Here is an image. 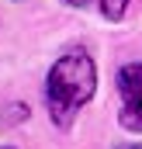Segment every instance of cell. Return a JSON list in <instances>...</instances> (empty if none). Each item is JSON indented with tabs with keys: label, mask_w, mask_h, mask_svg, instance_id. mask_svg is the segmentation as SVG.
Masks as SVG:
<instances>
[{
	"label": "cell",
	"mask_w": 142,
	"mask_h": 149,
	"mask_svg": "<svg viewBox=\"0 0 142 149\" xmlns=\"http://www.w3.org/2000/svg\"><path fill=\"white\" fill-rule=\"evenodd\" d=\"M97 90V66L83 49H70L66 56H59L49 70L45 80V101L49 114L59 128H70L76 111L94 97Z\"/></svg>",
	"instance_id": "1"
},
{
	"label": "cell",
	"mask_w": 142,
	"mask_h": 149,
	"mask_svg": "<svg viewBox=\"0 0 142 149\" xmlns=\"http://www.w3.org/2000/svg\"><path fill=\"white\" fill-rule=\"evenodd\" d=\"M118 97H121L118 111L121 128L142 132V63H128L118 70Z\"/></svg>",
	"instance_id": "2"
},
{
	"label": "cell",
	"mask_w": 142,
	"mask_h": 149,
	"mask_svg": "<svg viewBox=\"0 0 142 149\" xmlns=\"http://www.w3.org/2000/svg\"><path fill=\"white\" fill-rule=\"evenodd\" d=\"M125 7H128V0H101V14L107 21H118L125 14Z\"/></svg>",
	"instance_id": "3"
},
{
	"label": "cell",
	"mask_w": 142,
	"mask_h": 149,
	"mask_svg": "<svg viewBox=\"0 0 142 149\" xmlns=\"http://www.w3.org/2000/svg\"><path fill=\"white\" fill-rule=\"evenodd\" d=\"M70 3H87V0H70Z\"/></svg>",
	"instance_id": "4"
},
{
	"label": "cell",
	"mask_w": 142,
	"mask_h": 149,
	"mask_svg": "<svg viewBox=\"0 0 142 149\" xmlns=\"http://www.w3.org/2000/svg\"><path fill=\"white\" fill-rule=\"evenodd\" d=\"M125 149H142V146H125Z\"/></svg>",
	"instance_id": "5"
}]
</instances>
